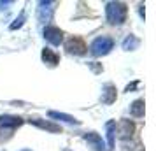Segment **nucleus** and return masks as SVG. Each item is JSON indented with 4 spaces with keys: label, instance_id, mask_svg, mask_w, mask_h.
<instances>
[{
    "label": "nucleus",
    "instance_id": "obj_3",
    "mask_svg": "<svg viewBox=\"0 0 156 151\" xmlns=\"http://www.w3.org/2000/svg\"><path fill=\"white\" fill-rule=\"evenodd\" d=\"M55 2H39V7H37V20L41 23H48L53 18L55 13Z\"/></svg>",
    "mask_w": 156,
    "mask_h": 151
},
{
    "label": "nucleus",
    "instance_id": "obj_12",
    "mask_svg": "<svg viewBox=\"0 0 156 151\" xmlns=\"http://www.w3.org/2000/svg\"><path fill=\"white\" fill-rule=\"evenodd\" d=\"M132 134H133V123L128 121V120H123L119 123V137L128 139V137H132Z\"/></svg>",
    "mask_w": 156,
    "mask_h": 151
},
{
    "label": "nucleus",
    "instance_id": "obj_1",
    "mask_svg": "<svg viewBox=\"0 0 156 151\" xmlns=\"http://www.w3.org/2000/svg\"><path fill=\"white\" fill-rule=\"evenodd\" d=\"M105 16L111 25H121L126 20V5L123 2H107Z\"/></svg>",
    "mask_w": 156,
    "mask_h": 151
},
{
    "label": "nucleus",
    "instance_id": "obj_8",
    "mask_svg": "<svg viewBox=\"0 0 156 151\" xmlns=\"http://www.w3.org/2000/svg\"><path fill=\"white\" fill-rule=\"evenodd\" d=\"M105 132H107V149H114V135H116V121H107L105 123Z\"/></svg>",
    "mask_w": 156,
    "mask_h": 151
},
{
    "label": "nucleus",
    "instance_id": "obj_4",
    "mask_svg": "<svg viewBox=\"0 0 156 151\" xmlns=\"http://www.w3.org/2000/svg\"><path fill=\"white\" fill-rule=\"evenodd\" d=\"M65 49L70 55H84L86 53V44L81 37H70L65 42Z\"/></svg>",
    "mask_w": 156,
    "mask_h": 151
},
{
    "label": "nucleus",
    "instance_id": "obj_10",
    "mask_svg": "<svg viewBox=\"0 0 156 151\" xmlns=\"http://www.w3.org/2000/svg\"><path fill=\"white\" fill-rule=\"evenodd\" d=\"M42 60L48 65L55 67V65H58V62H60V56H58L53 49H49V48H44V49H42Z\"/></svg>",
    "mask_w": 156,
    "mask_h": 151
},
{
    "label": "nucleus",
    "instance_id": "obj_6",
    "mask_svg": "<svg viewBox=\"0 0 156 151\" xmlns=\"http://www.w3.org/2000/svg\"><path fill=\"white\" fill-rule=\"evenodd\" d=\"M84 141L90 146H91L95 151H104V141H102V137L98 134H95V132H90V134H84Z\"/></svg>",
    "mask_w": 156,
    "mask_h": 151
},
{
    "label": "nucleus",
    "instance_id": "obj_11",
    "mask_svg": "<svg viewBox=\"0 0 156 151\" xmlns=\"http://www.w3.org/2000/svg\"><path fill=\"white\" fill-rule=\"evenodd\" d=\"M49 118H55V120H60V121H65V123H70V125H79V121L70 114H65V113H58V111H49L48 113Z\"/></svg>",
    "mask_w": 156,
    "mask_h": 151
},
{
    "label": "nucleus",
    "instance_id": "obj_13",
    "mask_svg": "<svg viewBox=\"0 0 156 151\" xmlns=\"http://www.w3.org/2000/svg\"><path fill=\"white\" fill-rule=\"evenodd\" d=\"M21 123H23V120L18 118V116H0V125H4V127L16 128V127H20Z\"/></svg>",
    "mask_w": 156,
    "mask_h": 151
},
{
    "label": "nucleus",
    "instance_id": "obj_16",
    "mask_svg": "<svg viewBox=\"0 0 156 151\" xmlns=\"http://www.w3.org/2000/svg\"><path fill=\"white\" fill-rule=\"evenodd\" d=\"M25 20H27V14H25V11H21V13H20V16L16 18V21H14V23H11V27H9V28H11V30L21 28L23 23H25Z\"/></svg>",
    "mask_w": 156,
    "mask_h": 151
},
{
    "label": "nucleus",
    "instance_id": "obj_9",
    "mask_svg": "<svg viewBox=\"0 0 156 151\" xmlns=\"http://www.w3.org/2000/svg\"><path fill=\"white\" fill-rule=\"evenodd\" d=\"M30 123L37 125L39 128L49 130V132H62L60 125H55V123H51V121H44V120H39V118H34V120H30Z\"/></svg>",
    "mask_w": 156,
    "mask_h": 151
},
{
    "label": "nucleus",
    "instance_id": "obj_17",
    "mask_svg": "<svg viewBox=\"0 0 156 151\" xmlns=\"http://www.w3.org/2000/svg\"><path fill=\"white\" fill-rule=\"evenodd\" d=\"M137 84H139V83H133V84H130V86H126V92H130V90H133V88L137 86Z\"/></svg>",
    "mask_w": 156,
    "mask_h": 151
},
{
    "label": "nucleus",
    "instance_id": "obj_15",
    "mask_svg": "<svg viewBox=\"0 0 156 151\" xmlns=\"http://www.w3.org/2000/svg\"><path fill=\"white\" fill-rule=\"evenodd\" d=\"M139 44H140V41L137 39L135 35H128L125 41H123V49L125 51H133L139 48Z\"/></svg>",
    "mask_w": 156,
    "mask_h": 151
},
{
    "label": "nucleus",
    "instance_id": "obj_2",
    "mask_svg": "<svg viewBox=\"0 0 156 151\" xmlns=\"http://www.w3.org/2000/svg\"><path fill=\"white\" fill-rule=\"evenodd\" d=\"M112 46H114V41L111 39V37L100 35V37H97V39L91 42L90 51H91L93 56H104V55H107L109 51L112 49Z\"/></svg>",
    "mask_w": 156,
    "mask_h": 151
},
{
    "label": "nucleus",
    "instance_id": "obj_14",
    "mask_svg": "<svg viewBox=\"0 0 156 151\" xmlns=\"http://www.w3.org/2000/svg\"><path fill=\"white\" fill-rule=\"evenodd\" d=\"M130 114L135 116V118H142L144 116V100L139 99V100H135L132 106H130Z\"/></svg>",
    "mask_w": 156,
    "mask_h": 151
},
{
    "label": "nucleus",
    "instance_id": "obj_5",
    "mask_svg": "<svg viewBox=\"0 0 156 151\" xmlns=\"http://www.w3.org/2000/svg\"><path fill=\"white\" fill-rule=\"evenodd\" d=\"M42 35L53 46H60V44L63 42V32L60 28H56V27H46L42 32Z\"/></svg>",
    "mask_w": 156,
    "mask_h": 151
},
{
    "label": "nucleus",
    "instance_id": "obj_7",
    "mask_svg": "<svg viewBox=\"0 0 156 151\" xmlns=\"http://www.w3.org/2000/svg\"><path fill=\"white\" fill-rule=\"evenodd\" d=\"M116 102V86L114 84H105L102 90V104L111 106Z\"/></svg>",
    "mask_w": 156,
    "mask_h": 151
}]
</instances>
